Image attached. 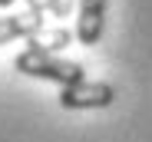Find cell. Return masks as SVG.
<instances>
[{
    "mask_svg": "<svg viewBox=\"0 0 152 142\" xmlns=\"http://www.w3.org/2000/svg\"><path fill=\"white\" fill-rule=\"evenodd\" d=\"M17 73L33 76V79H46V83H60V86H73L86 79L83 63L76 60H63L60 53H40V50H23L17 60Z\"/></svg>",
    "mask_w": 152,
    "mask_h": 142,
    "instance_id": "obj_1",
    "label": "cell"
},
{
    "mask_svg": "<svg viewBox=\"0 0 152 142\" xmlns=\"http://www.w3.org/2000/svg\"><path fill=\"white\" fill-rule=\"evenodd\" d=\"M116 103V86L83 79L73 86H60V106L63 109H106Z\"/></svg>",
    "mask_w": 152,
    "mask_h": 142,
    "instance_id": "obj_2",
    "label": "cell"
},
{
    "mask_svg": "<svg viewBox=\"0 0 152 142\" xmlns=\"http://www.w3.org/2000/svg\"><path fill=\"white\" fill-rule=\"evenodd\" d=\"M106 4L109 0H80V17H76V40L80 46H96L106 27Z\"/></svg>",
    "mask_w": 152,
    "mask_h": 142,
    "instance_id": "obj_3",
    "label": "cell"
},
{
    "mask_svg": "<svg viewBox=\"0 0 152 142\" xmlns=\"http://www.w3.org/2000/svg\"><path fill=\"white\" fill-rule=\"evenodd\" d=\"M43 27V17L37 13H10V17H0V46L10 43V40H30L37 30Z\"/></svg>",
    "mask_w": 152,
    "mask_h": 142,
    "instance_id": "obj_4",
    "label": "cell"
},
{
    "mask_svg": "<svg viewBox=\"0 0 152 142\" xmlns=\"http://www.w3.org/2000/svg\"><path fill=\"white\" fill-rule=\"evenodd\" d=\"M30 46L27 50H40V53H60V50H66V46L73 43V33L66 30V27H53V30H46V27H40L30 40H27Z\"/></svg>",
    "mask_w": 152,
    "mask_h": 142,
    "instance_id": "obj_5",
    "label": "cell"
},
{
    "mask_svg": "<svg viewBox=\"0 0 152 142\" xmlns=\"http://www.w3.org/2000/svg\"><path fill=\"white\" fill-rule=\"evenodd\" d=\"M46 7H50V13H53V17H69L73 0H46Z\"/></svg>",
    "mask_w": 152,
    "mask_h": 142,
    "instance_id": "obj_6",
    "label": "cell"
},
{
    "mask_svg": "<svg viewBox=\"0 0 152 142\" xmlns=\"http://www.w3.org/2000/svg\"><path fill=\"white\" fill-rule=\"evenodd\" d=\"M27 7H30V13H37V17H46V13H50L46 0H27Z\"/></svg>",
    "mask_w": 152,
    "mask_h": 142,
    "instance_id": "obj_7",
    "label": "cell"
},
{
    "mask_svg": "<svg viewBox=\"0 0 152 142\" xmlns=\"http://www.w3.org/2000/svg\"><path fill=\"white\" fill-rule=\"evenodd\" d=\"M10 4H13V0H0V7H10Z\"/></svg>",
    "mask_w": 152,
    "mask_h": 142,
    "instance_id": "obj_8",
    "label": "cell"
}]
</instances>
